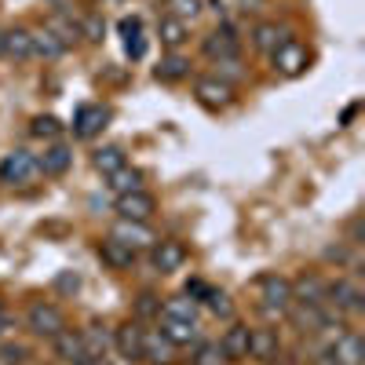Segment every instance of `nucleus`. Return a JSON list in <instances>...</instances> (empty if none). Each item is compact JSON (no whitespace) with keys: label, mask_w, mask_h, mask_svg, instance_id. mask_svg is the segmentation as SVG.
<instances>
[{"label":"nucleus","mask_w":365,"mask_h":365,"mask_svg":"<svg viewBox=\"0 0 365 365\" xmlns=\"http://www.w3.org/2000/svg\"><path fill=\"white\" fill-rule=\"evenodd\" d=\"M259 307H263L267 318H285L289 307H292V282L278 278V274L263 278L259 282Z\"/></svg>","instance_id":"1"},{"label":"nucleus","mask_w":365,"mask_h":365,"mask_svg":"<svg viewBox=\"0 0 365 365\" xmlns=\"http://www.w3.org/2000/svg\"><path fill=\"white\" fill-rule=\"evenodd\" d=\"M26 325H29V332H34V336L55 340L58 332L66 329V318H63V311H58L55 303L37 299V303H29V311H26Z\"/></svg>","instance_id":"2"},{"label":"nucleus","mask_w":365,"mask_h":365,"mask_svg":"<svg viewBox=\"0 0 365 365\" xmlns=\"http://www.w3.org/2000/svg\"><path fill=\"white\" fill-rule=\"evenodd\" d=\"M37 175H41V161L29 150H15V154H8L0 161V182H8V187H26Z\"/></svg>","instance_id":"3"},{"label":"nucleus","mask_w":365,"mask_h":365,"mask_svg":"<svg viewBox=\"0 0 365 365\" xmlns=\"http://www.w3.org/2000/svg\"><path fill=\"white\" fill-rule=\"evenodd\" d=\"M322 354H325L329 365H361V358H365V344H361L358 332H340V336L332 340Z\"/></svg>","instance_id":"4"},{"label":"nucleus","mask_w":365,"mask_h":365,"mask_svg":"<svg viewBox=\"0 0 365 365\" xmlns=\"http://www.w3.org/2000/svg\"><path fill=\"white\" fill-rule=\"evenodd\" d=\"M270 58H274V70H278L282 77H299L303 70L311 66V51L303 48L299 41H285Z\"/></svg>","instance_id":"5"},{"label":"nucleus","mask_w":365,"mask_h":365,"mask_svg":"<svg viewBox=\"0 0 365 365\" xmlns=\"http://www.w3.org/2000/svg\"><path fill=\"white\" fill-rule=\"evenodd\" d=\"M194 96L205 110H227L234 103V84L220 81V77H201L194 84Z\"/></svg>","instance_id":"6"},{"label":"nucleus","mask_w":365,"mask_h":365,"mask_svg":"<svg viewBox=\"0 0 365 365\" xmlns=\"http://www.w3.org/2000/svg\"><path fill=\"white\" fill-rule=\"evenodd\" d=\"M201 51L212 58V63H223V58H237L241 44H237V34L230 26H220V29H212V34L201 41Z\"/></svg>","instance_id":"7"},{"label":"nucleus","mask_w":365,"mask_h":365,"mask_svg":"<svg viewBox=\"0 0 365 365\" xmlns=\"http://www.w3.org/2000/svg\"><path fill=\"white\" fill-rule=\"evenodd\" d=\"M158 201L150 197L146 190H132V194H117V216L120 220H132V223H146L154 216Z\"/></svg>","instance_id":"8"},{"label":"nucleus","mask_w":365,"mask_h":365,"mask_svg":"<svg viewBox=\"0 0 365 365\" xmlns=\"http://www.w3.org/2000/svg\"><path fill=\"white\" fill-rule=\"evenodd\" d=\"M106 120H110V110L99 106V103H88L73 113V135L77 139H96L103 128H106Z\"/></svg>","instance_id":"9"},{"label":"nucleus","mask_w":365,"mask_h":365,"mask_svg":"<svg viewBox=\"0 0 365 365\" xmlns=\"http://www.w3.org/2000/svg\"><path fill=\"white\" fill-rule=\"evenodd\" d=\"M110 237H117L120 245H128L132 252H143V249H154V230H150L146 223H132V220H117V227H113V234Z\"/></svg>","instance_id":"10"},{"label":"nucleus","mask_w":365,"mask_h":365,"mask_svg":"<svg viewBox=\"0 0 365 365\" xmlns=\"http://www.w3.org/2000/svg\"><path fill=\"white\" fill-rule=\"evenodd\" d=\"M336 311H344V314H358L361 307H365V292L354 285V282H347V278H340V282H332L329 285V296H325Z\"/></svg>","instance_id":"11"},{"label":"nucleus","mask_w":365,"mask_h":365,"mask_svg":"<svg viewBox=\"0 0 365 365\" xmlns=\"http://www.w3.org/2000/svg\"><path fill=\"white\" fill-rule=\"evenodd\" d=\"M150 263H154L158 274H172L187 263V249L179 245V241L165 237V241H154V249H150Z\"/></svg>","instance_id":"12"},{"label":"nucleus","mask_w":365,"mask_h":365,"mask_svg":"<svg viewBox=\"0 0 365 365\" xmlns=\"http://www.w3.org/2000/svg\"><path fill=\"white\" fill-rule=\"evenodd\" d=\"M0 55L11 58V63L34 58V34H29V29H4V34H0Z\"/></svg>","instance_id":"13"},{"label":"nucleus","mask_w":365,"mask_h":365,"mask_svg":"<svg viewBox=\"0 0 365 365\" xmlns=\"http://www.w3.org/2000/svg\"><path fill=\"white\" fill-rule=\"evenodd\" d=\"M143 340H146V329L139 322H125V325L113 332V347L125 354V358H132V361L143 358Z\"/></svg>","instance_id":"14"},{"label":"nucleus","mask_w":365,"mask_h":365,"mask_svg":"<svg viewBox=\"0 0 365 365\" xmlns=\"http://www.w3.org/2000/svg\"><path fill=\"white\" fill-rule=\"evenodd\" d=\"M249 336H252V329L249 325H230L223 332V340H220V354L227 361H241V358H249Z\"/></svg>","instance_id":"15"},{"label":"nucleus","mask_w":365,"mask_h":365,"mask_svg":"<svg viewBox=\"0 0 365 365\" xmlns=\"http://www.w3.org/2000/svg\"><path fill=\"white\" fill-rule=\"evenodd\" d=\"M329 282L318 274H303L292 282V303H329Z\"/></svg>","instance_id":"16"},{"label":"nucleus","mask_w":365,"mask_h":365,"mask_svg":"<svg viewBox=\"0 0 365 365\" xmlns=\"http://www.w3.org/2000/svg\"><path fill=\"white\" fill-rule=\"evenodd\" d=\"M51 344H55V354L63 358V361H70V365H84V361H88L84 336H81V332H73V329H63Z\"/></svg>","instance_id":"17"},{"label":"nucleus","mask_w":365,"mask_h":365,"mask_svg":"<svg viewBox=\"0 0 365 365\" xmlns=\"http://www.w3.org/2000/svg\"><path fill=\"white\" fill-rule=\"evenodd\" d=\"M278 351H282L278 332H274V329H252V336H249V358L270 361V358H278Z\"/></svg>","instance_id":"18"},{"label":"nucleus","mask_w":365,"mask_h":365,"mask_svg":"<svg viewBox=\"0 0 365 365\" xmlns=\"http://www.w3.org/2000/svg\"><path fill=\"white\" fill-rule=\"evenodd\" d=\"M37 161H41V175H63L73 165V150L66 143H51L44 150V158H37Z\"/></svg>","instance_id":"19"},{"label":"nucleus","mask_w":365,"mask_h":365,"mask_svg":"<svg viewBox=\"0 0 365 365\" xmlns=\"http://www.w3.org/2000/svg\"><path fill=\"white\" fill-rule=\"evenodd\" d=\"M161 336H165L172 347H190V344H197V322L161 318Z\"/></svg>","instance_id":"20"},{"label":"nucleus","mask_w":365,"mask_h":365,"mask_svg":"<svg viewBox=\"0 0 365 365\" xmlns=\"http://www.w3.org/2000/svg\"><path fill=\"white\" fill-rule=\"evenodd\" d=\"M285 41H289V37H285V29H282L278 22H259V26L252 29V44H256L259 51H267V55H274Z\"/></svg>","instance_id":"21"},{"label":"nucleus","mask_w":365,"mask_h":365,"mask_svg":"<svg viewBox=\"0 0 365 365\" xmlns=\"http://www.w3.org/2000/svg\"><path fill=\"white\" fill-rule=\"evenodd\" d=\"M120 37H125V51H128V58H139L146 55V37H143V22L132 15V19H120Z\"/></svg>","instance_id":"22"},{"label":"nucleus","mask_w":365,"mask_h":365,"mask_svg":"<svg viewBox=\"0 0 365 365\" xmlns=\"http://www.w3.org/2000/svg\"><path fill=\"white\" fill-rule=\"evenodd\" d=\"M99 256H103L113 270H128V267L135 263V256H139V252H132L128 245H120L117 237H106L103 245H99Z\"/></svg>","instance_id":"23"},{"label":"nucleus","mask_w":365,"mask_h":365,"mask_svg":"<svg viewBox=\"0 0 365 365\" xmlns=\"http://www.w3.org/2000/svg\"><path fill=\"white\" fill-rule=\"evenodd\" d=\"M158 37H161V44L165 48H182L187 44V37H190V26L187 22H179V19H168V15H161V22H158Z\"/></svg>","instance_id":"24"},{"label":"nucleus","mask_w":365,"mask_h":365,"mask_svg":"<svg viewBox=\"0 0 365 365\" xmlns=\"http://www.w3.org/2000/svg\"><path fill=\"white\" fill-rule=\"evenodd\" d=\"M81 336H84L88 361H91V358H106V351L113 347V336L106 332V325H91V329H84V332H81Z\"/></svg>","instance_id":"25"},{"label":"nucleus","mask_w":365,"mask_h":365,"mask_svg":"<svg viewBox=\"0 0 365 365\" xmlns=\"http://www.w3.org/2000/svg\"><path fill=\"white\" fill-rule=\"evenodd\" d=\"M190 73V63L182 55H168V58H161V63L154 66V77L161 81V84H175V81H182Z\"/></svg>","instance_id":"26"},{"label":"nucleus","mask_w":365,"mask_h":365,"mask_svg":"<svg viewBox=\"0 0 365 365\" xmlns=\"http://www.w3.org/2000/svg\"><path fill=\"white\" fill-rule=\"evenodd\" d=\"M205 11V4L201 0H161V15H168V19H179V22H194L197 15Z\"/></svg>","instance_id":"27"},{"label":"nucleus","mask_w":365,"mask_h":365,"mask_svg":"<svg viewBox=\"0 0 365 365\" xmlns=\"http://www.w3.org/2000/svg\"><path fill=\"white\" fill-rule=\"evenodd\" d=\"M161 318H179V322H197V299L190 296H175L161 303Z\"/></svg>","instance_id":"28"},{"label":"nucleus","mask_w":365,"mask_h":365,"mask_svg":"<svg viewBox=\"0 0 365 365\" xmlns=\"http://www.w3.org/2000/svg\"><path fill=\"white\" fill-rule=\"evenodd\" d=\"M110 179V190L113 194H132V190H143V172H135V168H117L113 175H106Z\"/></svg>","instance_id":"29"},{"label":"nucleus","mask_w":365,"mask_h":365,"mask_svg":"<svg viewBox=\"0 0 365 365\" xmlns=\"http://www.w3.org/2000/svg\"><path fill=\"white\" fill-rule=\"evenodd\" d=\"M91 165H96L103 175H113L117 168H125L128 161H125V150H120V146H103V150H96Z\"/></svg>","instance_id":"30"},{"label":"nucleus","mask_w":365,"mask_h":365,"mask_svg":"<svg viewBox=\"0 0 365 365\" xmlns=\"http://www.w3.org/2000/svg\"><path fill=\"white\" fill-rule=\"evenodd\" d=\"M143 358L165 365V361H172V344L161 336V332H146V340H143Z\"/></svg>","instance_id":"31"},{"label":"nucleus","mask_w":365,"mask_h":365,"mask_svg":"<svg viewBox=\"0 0 365 365\" xmlns=\"http://www.w3.org/2000/svg\"><path fill=\"white\" fill-rule=\"evenodd\" d=\"M63 51H66V44L58 41L51 29H37V34H34V55H41V58H58Z\"/></svg>","instance_id":"32"},{"label":"nucleus","mask_w":365,"mask_h":365,"mask_svg":"<svg viewBox=\"0 0 365 365\" xmlns=\"http://www.w3.org/2000/svg\"><path fill=\"white\" fill-rule=\"evenodd\" d=\"M44 29H51V34H55L58 41H63L66 48H70V44L81 37V26H77L73 19H66V15H55V19H48V26H44Z\"/></svg>","instance_id":"33"},{"label":"nucleus","mask_w":365,"mask_h":365,"mask_svg":"<svg viewBox=\"0 0 365 365\" xmlns=\"http://www.w3.org/2000/svg\"><path fill=\"white\" fill-rule=\"evenodd\" d=\"M58 132H63V125L51 113H37L29 120V135H37V139H58Z\"/></svg>","instance_id":"34"},{"label":"nucleus","mask_w":365,"mask_h":365,"mask_svg":"<svg viewBox=\"0 0 365 365\" xmlns=\"http://www.w3.org/2000/svg\"><path fill=\"white\" fill-rule=\"evenodd\" d=\"M205 307L216 314V318H230V314H234L230 296H227V292H216V289H208V292H205Z\"/></svg>","instance_id":"35"},{"label":"nucleus","mask_w":365,"mask_h":365,"mask_svg":"<svg viewBox=\"0 0 365 365\" xmlns=\"http://www.w3.org/2000/svg\"><path fill=\"white\" fill-rule=\"evenodd\" d=\"M22 358H26L22 344H0V365H19Z\"/></svg>","instance_id":"36"},{"label":"nucleus","mask_w":365,"mask_h":365,"mask_svg":"<svg viewBox=\"0 0 365 365\" xmlns=\"http://www.w3.org/2000/svg\"><path fill=\"white\" fill-rule=\"evenodd\" d=\"M216 66H220V70H216V77H220V81H227V84H234V81L241 77V70H237L241 63H237V58H223V63H216Z\"/></svg>","instance_id":"37"},{"label":"nucleus","mask_w":365,"mask_h":365,"mask_svg":"<svg viewBox=\"0 0 365 365\" xmlns=\"http://www.w3.org/2000/svg\"><path fill=\"white\" fill-rule=\"evenodd\" d=\"M55 289L58 292H77L81 289V278H77L73 270H66V274H58V278H55Z\"/></svg>","instance_id":"38"},{"label":"nucleus","mask_w":365,"mask_h":365,"mask_svg":"<svg viewBox=\"0 0 365 365\" xmlns=\"http://www.w3.org/2000/svg\"><path fill=\"white\" fill-rule=\"evenodd\" d=\"M139 314H158V318H161V299L150 296V292H143V296H139Z\"/></svg>","instance_id":"39"},{"label":"nucleus","mask_w":365,"mask_h":365,"mask_svg":"<svg viewBox=\"0 0 365 365\" xmlns=\"http://www.w3.org/2000/svg\"><path fill=\"white\" fill-rule=\"evenodd\" d=\"M81 34H84V37H91V41H99V37H103V22H99V19H88Z\"/></svg>","instance_id":"40"},{"label":"nucleus","mask_w":365,"mask_h":365,"mask_svg":"<svg viewBox=\"0 0 365 365\" xmlns=\"http://www.w3.org/2000/svg\"><path fill=\"white\" fill-rule=\"evenodd\" d=\"M216 354H220V347H212V344H205V347L197 351V365H212V361H216Z\"/></svg>","instance_id":"41"},{"label":"nucleus","mask_w":365,"mask_h":365,"mask_svg":"<svg viewBox=\"0 0 365 365\" xmlns=\"http://www.w3.org/2000/svg\"><path fill=\"white\" fill-rule=\"evenodd\" d=\"M325 259H336V263H344V259H347V249H340V245H329V249H325Z\"/></svg>","instance_id":"42"},{"label":"nucleus","mask_w":365,"mask_h":365,"mask_svg":"<svg viewBox=\"0 0 365 365\" xmlns=\"http://www.w3.org/2000/svg\"><path fill=\"white\" fill-rule=\"evenodd\" d=\"M84 365H110L106 358H91V361H84Z\"/></svg>","instance_id":"43"},{"label":"nucleus","mask_w":365,"mask_h":365,"mask_svg":"<svg viewBox=\"0 0 365 365\" xmlns=\"http://www.w3.org/2000/svg\"><path fill=\"white\" fill-rule=\"evenodd\" d=\"M267 365H289V361H278V358H270V361H267Z\"/></svg>","instance_id":"44"},{"label":"nucleus","mask_w":365,"mask_h":365,"mask_svg":"<svg viewBox=\"0 0 365 365\" xmlns=\"http://www.w3.org/2000/svg\"><path fill=\"white\" fill-rule=\"evenodd\" d=\"M4 325H8V322H4V318H0V332H4Z\"/></svg>","instance_id":"45"}]
</instances>
